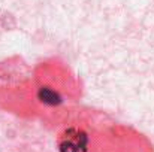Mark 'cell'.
I'll return each mask as SVG.
<instances>
[{
	"label": "cell",
	"mask_w": 154,
	"mask_h": 152,
	"mask_svg": "<svg viewBox=\"0 0 154 152\" xmlns=\"http://www.w3.org/2000/svg\"><path fill=\"white\" fill-rule=\"evenodd\" d=\"M88 146V136L85 131L70 127L58 139L60 152H85Z\"/></svg>",
	"instance_id": "6da1fadb"
},
{
	"label": "cell",
	"mask_w": 154,
	"mask_h": 152,
	"mask_svg": "<svg viewBox=\"0 0 154 152\" xmlns=\"http://www.w3.org/2000/svg\"><path fill=\"white\" fill-rule=\"evenodd\" d=\"M38 97H39V100L42 101V103H45V104H58L60 101H61V97H60V94L57 93V91H54L51 90L50 87H42V88H39V91H38Z\"/></svg>",
	"instance_id": "7a4b0ae2"
}]
</instances>
